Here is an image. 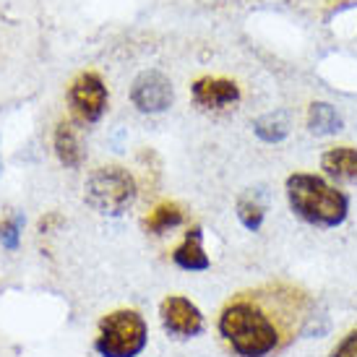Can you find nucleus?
Returning a JSON list of instances; mask_svg holds the SVG:
<instances>
[{
    "label": "nucleus",
    "mask_w": 357,
    "mask_h": 357,
    "mask_svg": "<svg viewBox=\"0 0 357 357\" xmlns=\"http://www.w3.org/2000/svg\"><path fill=\"white\" fill-rule=\"evenodd\" d=\"M303 305L305 298L295 289L245 292L222 307L219 334L238 357H268L303 328Z\"/></svg>",
    "instance_id": "1"
},
{
    "label": "nucleus",
    "mask_w": 357,
    "mask_h": 357,
    "mask_svg": "<svg viewBox=\"0 0 357 357\" xmlns=\"http://www.w3.org/2000/svg\"><path fill=\"white\" fill-rule=\"evenodd\" d=\"M287 201L292 214L313 227H339L349 214L347 193L328 185L324 178L310 172H295L287 183Z\"/></svg>",
    "instance_id": "2"
},
{
    "label": "nucleus",
    "mask_w": 357,
    "mask_h": 357,
    "mask_svg": "<svg viewBox=\"0 0 357 357\" xmlns=\"http://www.w3.org/2000/svg\"><path fill=\"white\" fill-rule=\"evenodd\" d=\"M84 201L105 217H120L136 201V180L118 165L94 169L84 185Z\"/></svg>",
    "instance_id": "3"
},
{
    "label": "nucleus",
    "mask_w": 357,
    "mask_h": 357,
    "mask_svg": "<svg viewBox=\"0 0 357 357\" xmlns=\"http://www.w3.org/2000/svg\"><path fill=\"white\" fill-rule=\"evenodd\" d=\"M149 342V328L136 310H112L100 321L94 349L102 357H139Z\"/></svg>",
    "instance_id": "4"
},
{
    "label": "nucleus",
    "mask_w": 357,
    "mask_h": 357,
    "mask_svg": "<svg viewBox=\"0 0 357 357\" xmlns=\"http://www.w3.org/2000/svg\"><path fill=\"white\" fill-rule=\"evenodd\" d=\"M159 321L172 339H193L204 334V328H206L199 305L183 295H169L159 303Z\"/></svg>",
    "instance_id": "5"
},
{
    "label": "nucleus",
    "mask_w": 357,
    "mask_h": 357,
    "mask_svg": "<svg viewBox=\"0 0 357 357\" xmlns=\"http://www.w3.org/2000/svg\"><path fill=\"white\" fill-rule=\"evenodd\" d=\"M70 112L79 123H97L107 109V86L97 73H81L68 89Z\"/></svg>",
    "instance_id": "6"
},
{
    "label": "nucleus",
    "mask_w": 357,
    "mask_h": 357,
    "mask_svg": "<svg viewBox=\"0 0 357 357\" xmlns=\"http://www.w3.org/2000/svg\"><path fill=\"white\" fill-rule=\"evenodd\" d=\"M172 84L162 70H144L133 81V89H130V100L141 112H165L172 105Z\"/></svg>",
    "instance_id": "7"
},
{
    "label": "nucleus",
    "mask_w": 357,
    "mask_h": 357,
    "mask_svg": "<svg viewBox=\"0 0 357 357\" xmlns=\"http://www.w3.org/2000/svg\"><path fill=\"white\" fill-rule=\"evenodd\" d=\"M193 102L204 109H222L229 107L240 100V89L235 81L229 79H211V76H204L199 79L193 86Z\"/></svg>",
    "instance_id": "8"
},
{
    "label": "nucleus",
    "mask_w": 357,
    "mask_h": 357,
    "mask_svg": "<svg viewBox=\"0 0 357 357\" xmlns=\"http://www.w3.org/2000/svg\"><path fill=\"white\" fill-rule=\"evenodd\" d=\"M172 261H175V266L183 268V271H206L211 266V261H208L206 250H204V232L201 227H190L185 232V238L180 243L175 253H172Z\"/></svg>",
    "instance_id": "9"
},
{
    "label": "nucleus",
    "mask_w": 357,
    "mask_h": 357,
    "mask_svg": "<svg viewBox=\"0 0 357 357\" xmlns=\"http://www.w3.org/2000/svg\"><path fill=\"white\" fill-rule=\"evenodd\" d=\"M321 167L328 178L339 183L357 185V149L352 146H334L321 157Z\"/></svg>",
    "instance_id": "10"
},
{
    "label": "nucleus",
    "mask_w": 357,
    "mask_h": 357,
    "mask_svg": "<svg viewBox=\"0 0 357 357\" xmlns=\"http://www.w3.org/2000/svg\"><path fill=\"white\" fill-rule=\"evenodd\" d=\"M55 154H58L60 165H66L68 169H76L81 167V162H84V149H81V141H79V133L73 128V123L68 120H60L58 128H55Z\"/></svg>",
    "instance_id": "11"
},
{
    "label": "nucleus",
    "mask_w": 357,
    "mask_h": 357,
    "mask_svg": "<svg viewBox=\"0 0 357 357\" xmlns=\"http://www.w3.org/2000/svg\"><path fill=\"white\" fill-rule=\"evenodd\" d=\"M344 128V120L328 102H313L307 107V130L313 136H334Z\"/></svg>",
    "instance_id": "12"
},
{
    "label": "nucleus",
    "mask_w": 357,
    "mask_h": 357,
    "mask_svg": "<svg viewBox=\"0 0 357 357\" xmlns=\"http://www.w3.org/2000/svg\"><path fill=\"white\" fill-rule=\"evenodd\" d=\"M183 208L178 204H159L157 208H151L149 217L144 219V229L151 232V235H162L167 229L183 225Z\"/></svg>",
    "instance_id": "13"
},
{
    "label": "nucleus",
    "mask_w": 357,
    "mask_h": 357,
    "mask_svg": "<svg viewBox=\"0 0 357 357\" xmlns=\"http://www.w3.org/2000/svg\"><path fill=\"white\" fill-rule=\"evenodd\" d=\"M253 130L261 141L266 144H279L289 136V120L284 112H268V115H261V118L253 123Z\"/></svg>",
    "instance_id": "14"
},
{
    "label": "nucleus",
    "mask_w": 357,
    "mask_h": 357,
    "mask_svg": "<svg viewBox=\"0 0 357 357\" xmlns=\"http://www.w3.org/2000/svg\"><path fill=\"white\" fill-rule=\"evenodd\" d=\"M264 217H266V204L261 201V196L253 190L243 193L238 199V219L243 222V227L250 229V232H258L264 225Z\"/></svg>",
    "instance_id": "15"
},
{
    "label": "nucleus",
    "mask_w": 357,
    "mask_h": 357,
    "mask_svg": "<svg viewBox=\"0 0 357 357\" xmlns=\"http://www.w3.org/2000/svg\"><path fill=\"white\" fill-rule=\"evenodd\" d=\"M21 229H24V214H13V217H8L0 225V243H3V248L8 250L19 248Z\"/></svg>",
    "instance_id": "16"
},
{
    "label": "nucleus",
    "mask_w": 357,
    "mask_h": 357,
    "mask_svg": "<svg viewBox=\"0 0 357 357\" xmlns=\"http://www.w3.org/2000/svg\"><path fill=\"white\" fill-rule=\"evenodd\" d=\"M328 357H357V328L355 331H349L347 337L331 349V355Z\"/></svg>",
    "instance_id": "17"
},
{
    "label": "nucleus",
    "mask_w": 357,
    "mask_h": 357,
    "mask_svg": "<svg viewBox=\"0 0 357 357\" xmlns=\"http://www.w3.org/2000/svg\"><path fill=\"white\" fill-rule=\"evenodd\" d=\"M0 175H3V159H0Z\"/></svg>",
    "instance_id": "18"
}]
</instances>
